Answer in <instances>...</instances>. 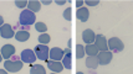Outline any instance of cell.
Listing matches in <instances>:
<instances>
[{"label":"cell","mask_w":133,"mask_h":74,"mask_svg":"<svg viewBox=\"0 0 133 74\" xmlns=\"http://www.w3.org/2000/svg\"><path fill=\"white\" fill-rule=\"evenodd\" d=\"M77 19L82 21V22H86L87 20H88V17H90V14H88V10H87V7H80L78 10H77Z\"/></svg>","instance_id":"2e32d148"},{"label":"cell","mask_w":133,"mask_h":74,"mask_svg":"<svg viewBox=\"0 0 133 74\" xmlns=\"http://www.w3.org/2000/svg\"><path fill=\"white\" fill-rule=\"evenodd\" d=\"M28 10H30L31 12H37L40 11L41 9V3L40 1H36V0H30V1H28Z\"/></svg>","instance_id":"e0dca14e"},{"label":"cell","mask_w":133,"mask_h":74,"mask_svg":"<svg viewBox=\"0 0 133 74\" xmlns=\"http://www.w3.org/2000/svg\"><path fill=\"white\" fill-rule=\"evenodd\" d=\"M107 46H108V50L112 52H115V53H118V52L123 51V48H124L123 42H122L119 38H117V37L110 38V41H107Z\"/></svg>","instance_id":"277c9868"},{"label":"cell","mask_w":133,"mask_h":74,"mask_svg":"<svg viewBox=\"0 0 133 74\" xmlns=\"http://www.w3.org/2000/svg\"><path fill=\"white\" fill-rule=\"evenodd\" d=\"M95 45L98 48L99 52L102 51H108V46H107V40L103 35H96L95 37Z\"/></svg>","instance_id":"8992f818"},{"label":"cell","mask_w":133,"mask_h":74,"mask_svg":"<svg viewBox=\"0 0 133 74\" xmlns=\"http://www.w3.org/2000/svg\"><path fill=\"white\" fill-rule=\"evenodd\" d=\"M14 37H15L16 41H19V42H26V41L30 38V32L28 30H19Z\"/></svg>","instance_id":"5bb4252c"},{"label":"cell","mask_w":133,"mask_h":74,"mask_svg":"<svg viewBox=\"0 0 133 74\" xmlns=\"http://www.w3.org/2000/svg\"><path fill=\"white\" fill-rule=\"evenodd\" d=\"M98 59H97V56H88L86 59V67L88 69H96L98 67Z\"/></svg>","instance_id":"9a60e30c"},{"label":"cell","mask_w":133,"mask_h":74,"mask_svg":"<svg viewBox=\"0 0 133 74\" xmlns=\"http://www.w3.org/2000/svg\"><path fill=\"white\" fill-rule=\"evenodd\" d=\"M95 37H96L95 32H93L92 30H90V29L85 30V31L82 32V40H83V42L87 43V45L93 43V42H95Z\"/></svg>","instance_id":"4fadbf2b"},{"label":"cell","mask_w":133,"mask_h":74,"mask_svg":"<svg viewBox=\"0 0 133 74\" xmlns=\"http://www.w3.org/2000/svg\"><path fill=\"white\" fill-rule=\"evenodd\" d=\"M76 74H83V73H82V72H77V73H76Z\"/></svg>","instance_id":"1f68e13d"},{"label":"cell","mask_w":133,"mask_h":74,"mask_svg":"<svg viewBox=\"0 0 133 74\" xmlns=\"http://www.w3.org/2000/svg\"><path fill=\"white\" fill-rule=\"evenodd\" d=\"M50 41H51L50 35L44 34V35H40V36H39V42H40L41 45H47V43H50Z\"/></svg>","instance_id":"44dd1931"},{"label":"cell","mask_w":133,"mask_h":74,"mask_svg":"<svg viewBox=\"0 0 133 74\" xmlns=\"http://www.w3.org/2000/svg\"><path fill=\"white\" fill-rule=\"evenodd\" d=\"M4 68L6 72H10V73H17L19 70H21L23 68V62L20 61V57L17 56H12L11 58L6 59L4 62Z\"/></svg>","instance_id":"6da1fadb"},{"label":"cell","mask_w":133,"mask_h":74,"mask_svg":"<svg viewBox=\"0 0 133 74\" xmlns=\"http://www.w3.org/2000/svg\"><path fill=\"white\" fill-rule=\"evenodd\" d=\"M56 4H57V5H64V4H66V1H65V0H61V1H60V0H56Z\"/></svg>","instance_id":"83f0119b"},{"label":"cell","mask_w":133,"mask_h":74,"mask_svg":"<svg viewBox=\"0 0 133 74\" xmlns=\"http://www.w3.org/2000/svg\"><path fill=\"white\" fill-rule=\"evenodd\" d=\"M85 48V54H88V56H97V53H98V48L96 47L95 43H91V45H87L86 47H83Z\"/></svg>","instance_id":"ac0fdd59"},{"label":"cell","mask_w":133,"mask_h":74,"mask_svg":"<svg viewBox=\"0 0 133 74\" xmlns=\"http://www.w3.org/2000/svg\"><path fill=\"white\" fill-rule=\"evenodd\" d=\"M82 5H83V1H82V0H77V1H76V6H77L78 9H80Z\"/></svg>","instance_id":"484cf974"},{"label":"cell","mask_w":133,"mask_h":74,"mask_svg":"<svg viewBox=\"0 0 133 74\" xmlns=\"http://www.w3.org/2000/svg\"><path fill=\"white\" fill-rule=\"evenodd\" d=\"M34 53L36 56V58H39L40 61L46 62L49 59V47L46 45H37L35 47Z\"/></svg>","instance_id":"3957f363"},{"label":"cell","mask_w":133,"mask_h":74,"mask_svg":"<svg viewBox=\"0 0 133 74\" xmlns=\"http://www.w3.org/2000/svg\"><path fill=\"white\" fill-rule=\"evenodd\" d=\"M0 36L3 38H11L15 36L14 34V30L10 26V23H4L1 27H0Z\"/></svg>","instance_id":"ba28073f"},{"label":"cell","mask_w":133,"mask_h":74,"mask_svg":"<svg viewBox=\"0 0 133 74\" xmlns=\"http://www.w3.org/2000/svg\"><path fill=\"white\" fill-rule=\"evenodd\" d=\"M0 74H8V72L5 69H0Z\"/></svg>","instance_id":"f546056e"},{"label":"cell","mask_w":133,"mask_h":74,"mask_svg":"<svg viewBox=\"0 0 133 74\" xmlns=\"http://www.w3.org/2000/svg\"><path fill=\"white\" fill-rule=\"evenodd\" d=\"M46 64L49 69L51 70L52 73H61L62 72V69H64V65H62V63L58 62V61H46Z\"/></svg>","instance_id":"8fae6325"},{"label":"cell","mask_w":133,"mask_h":74,"mask_svg":"<svg viewBox=\"0 0 133 74\" xmlns=\"http://www.w3.org/2000/svg\"><path fill=\"white\" fill-rule=\"evenodd\" d=\"M36 21V15L34 12H31L30 10H23L20 16H19V25L20 26H25V27H29L30 25H34Z\"/></svg>","instance_id":"7a4b0ae2"},{"label":"cell","mask_w":133,"mask_h":74,"mask_svg":"<svg viewBox=\"0 0 133 74\" xmlns=\"http://www.w3.org/2000/svg\"><path fill=\"white\" fill-rule=\"evenodd\" d=\"M1 56H3V58H5L6 59H9V58H11L14 54H15V47L12 45H4L3 47H1Z\"/></svg>","instance_id":"9c48e42d"},{"label":"cell","mask_w":133,"mask_h":74,"mask_svg":"<svg viewBox=\"0 0 133 74\" xmlns=\"http://www.w3.org/2000/svg\"><path fill=\"white\" fill-rule=\"evenodd\" d=\"M64 17L65 20H67V21H71V19H72V16H71V9H66L64 11Z\"/></svg>","instance_id":"603a6c76"},{"label":"cell","mask_w":133,"mask_h":74,"mask_svg":"<svg viewBox=\"0 0 133 74\" xmlns=\"http://www.w3.org/2000/svg\"><path fill=\"white\" fill-rule=\"evenodd\" d=\"M51 74H58V73H51Z\"/></svg>","instance_id":"d6a6232c"},{"label":"cell","mask_w":133,"mask_h":74,"mask_svg":"<svg viewBox=\"0 0 133 74\" xmlns=\"http://www.w3.org/2000/svg\"><path fill=\"white\" fill-rule=\"evenodd\" d=\"M49 57L51 61H61L62 57H64V50L58 48V47H54L49 51Z\"/></svg>","instance_id":"30bf717a"},{"label":"cell","mask_w":133,"mask_h":74,"mask_svg":"<svg viewBox=\"0 0 133 74\" xmlns=\"http://www.w3.org/2000/svg\"><path fill=\"white\" fill-rule=\"evenodd\" d=\"M35 29L37 32H42V34H46L47 31V26L44 22H36L35 23Z\"/></svg>","instance_id":"7402d4cb"},{"label":"cell","mask_w":133,"mask_h":74,"mask_svg":"<svg viewBox=\"0 0 133 74\" xmlns=\"http://www.w3.org/2000/svg\"><path fill=\"white\" fill-rule=\"evenodd\" d=\"M62 65H64V68L66 69H71V50H70L69 47L67 48H65L64 50V57H62Z\"/></svg>","instance_id":"7c38bea8"},{"label":"cell","mask_w":133,"mask_h":74,"mask_svg":"<svg viewBox=\"0 0 133 74\" xmlns=\"http://www.w3.org/2000/svg\"><path fill=\"white\" fill-rule=\"evenodd\" d=\"M36 61V56L32 50H24L21 52V62L24 63H29V64H32V63Z\"/></svg>","instance_id":"52a82bcc"},{"label":"cell","mask_w":133,"mask_h":74,"mask_svg":"<svg viewBox=\"0 0 133 74\" xmlns=\"http://www.w3.org/2000/svg\"><path fill=\"white\" fill-rule=\"evenodd\" d=\"M15 5L17 7H25V6H28V1H25V0H16Z\"/></svg>","instance_id":"cb8c5ba5"},{"label":"cell","mask_w":133,"mask_h":74,"mask_svg":"<svg viewBox=\"0 0 133 74\" xmlns=\"http://www.w3.org/2000/svg\"><path fill=\"white\" fill-rule=\"evenodd\" d=\"M30 74H46V70L41 64H32L30 68Z\"/></svg>","instance_id":"d6986e66"},{"label":"cell","mask_w":133,"mask_h":74,"mask_svg":"<svg viewBox=\"0 0 133 74\" xmlns=\"http://www.w3.org/2000/svg\"><path fill=\"white\" fill-rule=\"evenodd\" d=\"M3 25H4V19H3V16L0 15V27H1Z\"/></svg>","instance_id":"f1b7e54d"},{"label":"cell","mask_w":133,"mask_h":74,"mask_svg":"<svg viewBox=\"0 0 133 74\" xmlns=\"http://www.w3.org/2000/svg\"><path fill=\"white\" fill-rule=\"evenodd\" d=\"M41 4H45V5H50L51 4V0H42Z\"/></svg>","instance_id":"4316f807"},{"label":"cell","mask_w":133,"mask_h":74,"mask_svg":"<svg viewBox=\"0 0 133 74\" xmlns=\"http://www.w3.org/2000/svg\"><path fill=\"white\" fill-rule=\"evenodd\" d=\"M76 57L78 58V59H81V58L85 57V48H83L82 45L76 46Z\"/></svg>","instance_id":"ffe728a7"},{"label":"cell","mask_w":133,"mask_h":74,"mask_svg":"<svg viewBox=\"0 0 133 74\" xmlns=\"http://www.w3.org/2000/svg\"><path fill=\"white\" fill-rule=\"evenodd\" d=\"M86 4L87 5H90V6H95V5H98L99 1L98 0H87Z\"/></svg>","instance_id":"d4e9b609"},{"label":"cell","mask_w":133,"mask_h":74,"mask_svg":"<svg viewBox=\"0 0 133 74\" xmlns=\"http://www.w3.org/2000/svg\"><path fill=\"white\" fill-rule=\"evenodd\" d=\"M3 61V56H1V53H0V62Z\"/></svg>","instance_id":"4dcf8cb0"},{"label":"cell","mask_w":133,"mask_h":74,"mask_svg":"<svg viewBox=\"0 0 133 74\" xmlns=\"http://www.w3.org/2000/svg\"><path fill=\"white\" fill-rule=\"evenodd\" d=\"M112 57H113V54H112V52H110V51L99 52V53H97L98 64H101V65H107V64H110V62L112 61Z\"/></svg>","instance_id":"5b68a950"}]
</instances>
